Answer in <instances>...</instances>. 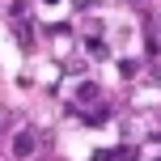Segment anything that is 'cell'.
<instances>
[{"label": "cell", "mask_w": 161, "mask_h": 161, "mask_svg": "<svg viewBox=\"0 0 161 161\" xmlns=\"http://www.w3.org/2000/svg\"><path fill=\"white\" fill-rule=\"evenodd\" d=\"M13 34H17V42H21V51L34 47V30H30V21H25V17H13Z\"/></svg>", "instance_id": "cell-1"}, {"label": "cell", "mask_w": 161, "mask_h": 161, "mask_svg": "<svg viewBox=\"0 0 161 161\" xmlns=\"http://www.w3.org/2000/svg\"><path fill=\"white\" fill-rule=\"evenodd\" d=\"M34 153V131H17L13 136V157H30Z\"/></svg>", "instance_id": "cell-2"}, {"label": "cell", "mask_w": 161, "mask_h": 161, "mask_svg": "<svg viewBox=\"0 0 161 161\" xmlns=\"http://www.w3.org/2000/svg\"><path fill=\"white\" fill-rule=\"evenodd\" d=\"M85 123L89 127H106V123H110V110H106V106H93V110H85Z\"/></svg>", "instance_id": "cell-3"}, {"label": "cell", "mask_w": 161, "mask_h": 161, "mask_svg": "<svg viewBox=\"0 0 161 161\" xmlns=\"http://www.w3.org/2000/svg\"><path fill=\"white\" fill-rule=\"evenodd\" d=\"M93 97H97V85L93 80H80L76 85V102H93Z\"/></svg>", "instance_id": "cell-4"}, {"label": "cell", "mask_w": 161, "mask_h": 161, "mask_svg": "<svg viewBox=\"0 0 161 161\" xmlns=\"http://www.w3.org/2000/svg\"><path fill=\"white\" fill-rule=\"evenodd\" d=\"M85 51H89V55H93V59H106V55H110L102 38H89V42H85Z\"/></svg>", "instance_id": "cell-5"}, {"label": "cell", "mask_w": 161, "mask_h": 161, "mask_svg": "<svg viewBox=\"0 0 161 161\" xmlns=\"http://www.w3.org/2000/svg\"><path fill=\"white\" fill-rule=\"evenodd\" d=\"M148 47L161 55V21H148Z\"/></svg>", "instance_id": "cell-6"}, {"label": "cell", "mask_w": 161, "mask_h": 161, "mask_svg": "<svg viewBox=\"0 0 161 161\" xmlns=\"http://www.w3.org/2000/svg\"><path fill=\"white\" fill-rule=\"evenodd\" d=\"M42 4H59V0H42Z\"/></svg>", "instance_id": "cell-7"}]
</instances>
